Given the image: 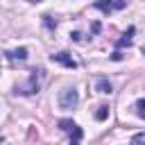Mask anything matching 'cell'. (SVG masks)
Returning a JSON list of instances; mask_svg holds the SVG:
<instances>
[{
    "instance_id": "10",
    "label": "cell",
    "mask_w": 145,
    "mask_h": 145,
    "mask_svg": "<svg viewBox=\"0 0 145 145\" xmlns=\"http://www.w3.org/2000/svg\"><path fill=\"white\" fill-rule=\"evenodd\" d=\"M134 106H136V113H138L140 118H145V100H138Z\"/></svg>"
},
{
    "instance_id": "11",
    "label": "cell",
    "mask_w": 145,
    "mask_h": 145,
    "mask_svg": "<svg viewBox=\"0 0 145 145\" xmlns=\"http://www.w3.org/2000/svg\"><path fill=\"white\" fill-rule=\"evenodd\" d=\"M131 140H134V143H145V131H143V134H134Z\"/></svg>"
},
{
    "instance_id": "7",
    "label": "cell",
    "mask_w": 145,
    "mask_h": 145,
    "mask_svg": "<svg viewBox=\"0 0 145 145\" xmlns=\"http://www.w3.org/2000/svg\"><path fill=\"white\" fill-rule=\"evenodd\" d=\"M95 91H97V93H111V91H113V86H111V82H109V79H104V77H102V79H97V82H95Z\"/></svg>"
},
{
    "instance_id": "6",
    "label": "cell",
    "mask_w": 145,
    "mask_h": 145,
    "mask_svg": "<svg viewBox=\"0 0 145 145\" xmlns=\"http://www.w3.org/2000/svg\"><path fill=\"white\" fill-rule=\"evenodd\" d=\"M5 54H7V59H9V61H16V59L25 61V59H27V50H25V48H18V50H7Z\"/></svg>"
},
{
    "instance_id": "9",
    "label": "cell",
    "mask_w": 145,
    "mask_h": 145,
    "mask_svg": "<svg viewBox=\"0 0 145 145\" xmlns=\"http://www.w3.org/2000/svg\"><path fill=\"white\" fill-rule=\"evenodd\" d=\"M95 118L97 120H106L109 118V106H100V111L95 113Z\"/></svg>"
},
{
    "instance_id": "4",
    "label": "cell",
    "mask_w": 145,
    "mask_h": 145,
    "mask_svg": "<svg viewBox=\"0 0 145 145\" xmlns=\"http://www.w3.org/2000/svg\"><path fill=\"white\" fill-rule=\"evenodd\" d=\"M50 59L57 61V63H61V66H66V68H77V61H75L68 52H57V54H52Z\"/></svg>"
},
{
    "instance_id": "8",
    "label": "cell",
    "mask_w": 145,
    "mask_h": 145,
    "mask_svg": "<svg viewBox=\"0 0 145 145\" xmlns=\"http://www.w3.org/2000/svg\"><path fill=\"white\" fill-rule=\"evenodd\" d=\"M134 32H136V29H134V27H129V29L122 34V39L118 41V48H125V45H129V43H131V36H134Z\"/></svg>"
},
{
    "instance_id": "2",
    "label": "cell",
    "mask_w": 145,
    "mask_h": 145,
    "mask_svg": "<svg viewBox=\"0 0 145 145\" xmlns=\"http://www.w3.org/2000/svg\"><path fill=\"white\" fill-rule=\"evenodd\" d=\"M59 127L70 136V140L72 143H79L82 138H84V131L79 129V125L77 122H72V120H59Z\"/></svg>"
},
{
    "instance_id": "3",
    "label": "cell",
    "mask_w": 145,
    "mask_h": 145,
    "mask_svg": "<svg viewBox=\"0 0 145 145\" xmlns=\"http://www.w3.org/2000/svg\"><path fill=\"white\" fill-rule=\"evenodd\" d=\"M125 7H127V2H125V0H97V2H95V9L106 11V14L118 11V9H125Z\"/></svg>"
},
{
    "instance_id": "1",
    "label": "cell",
    "mask_w": 145,
    "mask_h": 145,
    "mask_svg": "<svg viewBox=\"0 0 145 145\" xmlns=\"http://www.w3.org/2000/svg\"><path fill=\"white\" fill-rule=\"evenodd\" d=\"M57 102H59V106L66 109V111H68V109H75L77 102H79V93L68 86V88H63V91L59 93V100H57Z\"/></svg>"
},
{
    "instance_id": "5",
    "label": "cell",
    "mask_w": 145,
    "mask_h": 145,
    "mask_svg": "<svg viewBox=\"0 0 145 145\" xmlns=\"http://www.w3.org/2000/svg\"><path fill=\"white\" fill-rule=\"evenodd\" d=\"M18 91H20L23 95H32V93H36V91H39V77H36V70L29 75V84H27V86H20Z\"/></svg>"
}]
</instances>
